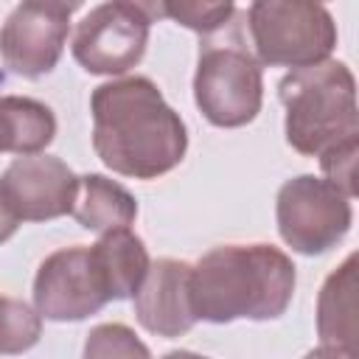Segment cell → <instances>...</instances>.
<instances>
[{
  "label": "cell",
  "mask_w": 359,
  "mask_h": 359,
  "mask_svg": "<svg viewBox=\"0 0 359 359\" xmlns=\"http://www.w3.org/2000/svg\"><path fill=\"white\" fill-rule=\"evenodd\" d=\"M93 149L98 160L132 180L174 171L188 151V129L149 76L104 81L90 95Z\"/></svg>",
  "instance_id": "cell-1"
},
{
  "label": "cell",
  "mask_w": 359,
  "mask_h": 359,
  "mask_svg": "<svg viewBox=\"0 0 359 359\" xmlns=\"http://www.w3.org/2000/svg\"><path fill=\"white\" fill-rule=\"evenodd\" d=\"M292 258L266 244H219L191 264V309L196 320L227 325L236 320H278L294 294Z\"/></svg>",
  "instance_id": "cell-2"
},
{
  "label": "cell",
  "mask_w": 359,
  "mask_h": 359,
  "mask_svg": "<svg viewBox=\"0 0 359 359\" xmlns=\"http://www.w3.org/2000/svg\"><path fill=\"white\" fill-rule=\"evenodd\" d=\"M278 98L286 109V143L303 157L359 140L356 79L345 62L328 59L314 67L292 70L278 81Z\"/></svg>",
  "instance_id": "cell-3"
},
{
  "label": "cell",
  "mask_w": 359,
  "mask_h": 359,
  "mask_svg": "<svg viewBox=\"0 0 359 359\" xmlns=\"http://www.w3.org/2000/svg\"><path fill=\"white\" fill-rule=\"evenodd\" d=\"M194 101L208 123L238 129L255 121L264 104V73L236 20L199 39Z\"/></svg>",
  "instance_id": "cell-4"
},
{
  "label": "cell",
  "mask_w": 359,
  "mask_h": 359,
  "mask_svg": "<svg viewBox=\"0 0 359 359\" xmlns=\"http://www.w3.org/2000/svg\"><path fill=\"white\" fill-rule=\"evenodd\" d=\"M252 56L261 67H314L337 48L331 11L309 0H258L247 8Z\"/></svg>",
  "instance_id": "cell-5"
},
{
  "label": "cell",
  "mask_w": 359,
  "mask_h": 359,
  "mask_svg": "<svg viewBox=\"0 0 359 359\" xmlns=\"http://www.w3.org/2000/svg\"><path fill=\"white\" fill-rule=\"evenodd\" d=\"M353 199L325 177L300 174L280 185L275 199L278 233L300 255H323L353 224Z\"/></svg>",
  "instance_id": "cell-6"
},
{
  "label": "cell",
  "mask_w": 359,
  "mask_h": 359,
  "mask_svg": "<svg viewBox=\"0 0 359 359\" xmlns=\"http://www.w3.org/2000/svg\"><path fill=\"white\" fill-rule=\"evenodd\" d=\"M149 28L151 11L146 3L112 0L93 6L73 31V59L93 76H121L143 59Z\"/></svg>",
  "instance_id": "cell-7"
},
{
  "label": "cell",
  "mask_w": 359,
  "mask_h": 359,
  "mask_svg": "<svg viewBox=\"0 0 359 359\" xmlns=\"http://www.w3.org/2000/svg\"><path fill=\"white\" fill-rule=\"evenodd\" d=\"M109 297L107 278L93 247H62L39 264L34 275V309L50 323H81L98 314Z\"/></svg>",
  "instance_id": "cell-8"
},
{
  "label": "cell",
  "mask_w": 359,
  "mask_h": 359,
  "mask_svg": "<svg viewBox=\"0 0 359 359\" xmlns=\"http://www.w3.org/2000/svg\"><path fill=\"white\" fill-rule=\"evenodd\" d=\"M79 3H45L28 0L11 8L0 28V59L22 79L48 76L65 50L70 34V17Z\"/></svg>",
  "instance_id": "cell-9"
},
{
  "label": "cell",
  "mask_w": 359,
  "mask_h": 359,
  "mask_svg": "<svg viewBox=\"0 0 359 359\" xmlns=\"http://www.w3.org/2000/svg\"><path fill=\"white\" fill-rule=\"evenodd\" d=\"M0 191L20 222H50L73 210L79 177L53 154L14 157L0 174Z\"/></svg>",
  "instance_id": "cell-10"
},
{
  "label": "cell",
  "mask_w": 359,
  "mask_h": 359,
  "mask_svg": "<svg viewBox=\"0 0 359 359\" xmlns=\"http://www.w3.org/2000/svg\"><path fill=\"white\" fill-rule=\"evenodd\" d=\"M132 303L137 323L149 334L165 339L188 334L196 325L191 309V264L177 258L151 261Z\"/></svg>",
  "instance_id": "cell-11"
},
{
  "label": "cell",
  "mask_w": 359,
  "mask_h": 359,
  "mask_svg": "<svg viewBox=\"0 0 359 359\" xmlns=\"http://www.w3.org/2000/svg\"><path fill=\"white\" fill-rule=\"evenodd\" d=\"M356 252H351L317 294V334L323 345L356 351Z\"/></svg>",
  "instance_id": "cell-12"
},
{
  "label": "cell",
  "mask_w": 359,
  "mask_h": 359,
  "mask_svg": "<svg viewBox=\"0 0 359 359\" xmlns=\"http://www.w3.org/2000/svg\"><path fill=\"white\" fill-rule=\"evenodd\" d=\"M70 216L90 233L123 230L137 219V199L104 174H81Z\"/></svg>",
  "instance_id": "cell-13"
},
{
  "label": "cell",
  "mask_w": 359,
  "mask_h": 359,
  "mask_svg": "<svg viewBox=\"0 0 359 359\" xmlns=\"http://www.w3.org/2000/svg\"><path fill=\"white\" fill-rule=\"evenodd\" d=\"M56 137V115L28 95H0V154H42Z\"/></svg>",
  "instance_id": "cell-14"
},
{
  "label": "cell",
  "mask_w": 359,
  "mask_h": 359,
  "mask_svg": "<svg viewBox=\"0 0 359 359\" xmlns=\"http://www.w3.org/2000/svg\"><path fill=\"white\" fill-rule=\"evenodd\" d=\"M93 252H95L98 266L107 278L109 297L112 300L135 297V292L140 289V283L151 266L143 238L137 233H132L129 227L109 230L93 244Z\"/></svg>",
  "instance_id": "cell-15"
},
{
  "label": "cell",
  "mask_w": 359,
  "mask_h": 359,
  "mask_svg": "<svg viewBox=\"0 0 359 359\" xmlns=\"http://www.w3.org/2000/svg\"><path fill=\"white\" fill-rule=\"evenodd\" d=\"M42 337V317L17 297L0 294V356L31 351Z\"/></svg>",
  "instance_id": "cell-16"
},
{
  "label": "cell",
  "mask_w": 359,
  "mask_h": 359,
  "mask_svg": "<svg viewBox=\"0 0 359 359\" xmlns=\"http://www.w3.org/2000/svg\"><path fill=\"white\" fill-rule=\"evenodd\" d=\"M81 359H151V351L129 325L101 323L90 328Z\"/></svg>",
  "instance_id": "cell-17"
},
{
  "label": "cell",
  "mask_w": 359,
  "mask_h": 359,
  "mask_svg": "<svg viewBox=\"0 0 359 359\" xmlns=\"http://www.w3.org/2000/svg\"><path fill=\"white\" fill-rule=\"evenodd\" d=\"M149 11L163 14V17L174 20L177 25L196 31L199 39L219 34L236 17V6L230 0H224V3H157V6H149Z\"/></svg>",
  "instance_id": "cell-18"
},
{
  "label": "cell",
  "mask_w": 359,
  "mask_h": 359,
  "mask_svg": "<svg viewBox=\"0 0 359 359\" xmlns=\"http://www.w3.org/2000/svg\"><path fill=\"white\" fill-rule=\"evenodd\" d=\"M356 154H359V140L337 146L320 157V168L328 182H334L339 191H345L351 199L356 196Z\"/></svg>",
  "instance_id": "cell-19"
},
{
  "label": "cell",
  "mask_w": 359,
  "mask_h": 359,
  "mask_svg": "<svg viewBox=\"0 0 359 359\" xmlns=\"http://www.w3.org/2000/svg\"><path fill=\"white\" fill-rule=\"evenodd\" d=\"M17 227H20V216L14 213V208L8 205V199L0 191V244H6L17 233Z\"/></svg>",
  "instance_id": "cell-20"
},
{
  "label": "cell",
  "mask_w": 359,
  "mask_h": 359,
  "mask_svg": "<svg viewBox=\"0 0 359 359\" xmlns=\"http://www.w3.org/2000/svg\"><path fill=\"white\" fill-rule=\"evenodd\" d=\"M303 359H356V351L337 348V345H320V348L309 351Z\"/></svg>",
  "instance_id": "cell-21"
},
{
  "label": "cell",
  "mask_w": 359,
  "mask_h": 359,
  "mask_svg": "<svg viewBox=\"0 0 359 359\" xmlns=\"http://www.w3.org/2000/svg\"><path fill=\"white\" fill-rule=\"evenodd\" d=\"M163 359H210V356H202V353H194V351H168Z\"/></svg>",
  "instance_id": "cell-22"
}]
</instances>
